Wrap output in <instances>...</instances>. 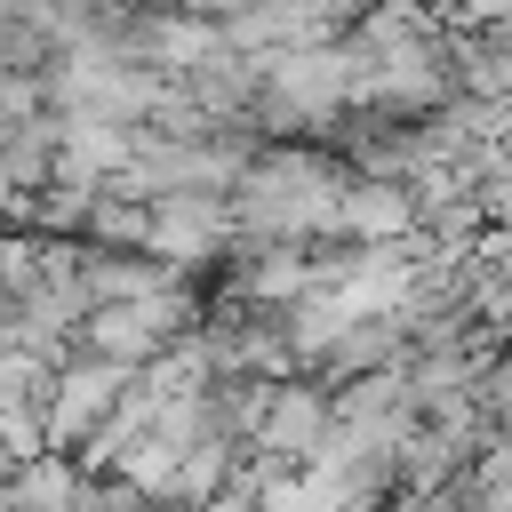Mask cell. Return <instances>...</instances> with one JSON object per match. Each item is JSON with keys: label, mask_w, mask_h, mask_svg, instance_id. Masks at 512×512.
Listing matches in <instances>:
<instances>
[{"label": "cell", "mask_w": 512, "mask_h": 512, "mask_svg": "<svg viewBox=\"0 0 512 512\" xmlns=\"http://www.w3.org/2000/svg\"><path fill=\"white\" fill-rule=\"evenodd\" d=\"M400 512H432V504H400Z\"/></svg>", "instance_id": "obj_7"}, {"label": "cell", "mask_w": 512, "mask_h": 512, "mask_svg": "<svg viewBox=\"0 0 512 512\" xmlns=\"http://www.w3.org/2000/svg\"><path fill=\"white\" fill-rule=\"evenodd\" d=\"M336 200H344V176L304 152H280V160L248 168V184H240V216L256 232H320V224H336Z\"/></svg>", "instance_id": "obj_1"}, {"label": "cell", "mask_w": 512, "mask_h": 512, "mask_svg": "<svg viewBox=\"0 0 512 512\" xmlns=\"http://www.w3.org/2000/svg\"><path fill=\"white\" fill-rule=\"evenodd\" d=\"M144 240L168 256H216L232 240V200L216 192H160V208L144 216Z\"/></svg>", "instance_id": "obj_3"}, {"label": "cell", "mask_w": 512, "mask_h": 512, "mask_svg": "<svg viewBox=\"0 0 512 512\" xmlns=\"http://www.w3.org/2000/svg\"><path fill=\"white\" fill-rule=\"evenodd\" d=\"M328 424H336V408L320 400V384H272V400L256 416V448H272L280 464H312L328 448Z\"/></svg>", "instance_id": "obj_2"}, {"label": "cell", "mask_w": 512, "mask_h": 512, "mask_svg": "<svg viewBox=\"0 0 512 512\" xmlns=\"http://www.w3.org/2000/svg\"><path fill=\"white\" fill-rule=\"evenodd\" d=\"M112 400H120V368H112V360H96V368L64 376V392H56V400H48V416H40V440H48V448H72V440L112 408Z\"/></svg>", "instance_id": "obj_4"}, {"label": "cell", "mask_w": 512, "mask_h": 512, "mask_svg": "<svg viewBox=\"0 0 512 512\" xmlns=\"http://www.w3.org/2000/svg\"><path fill=\"white\" fill-rule=\"evenodd\" d=\"M320 24H328L320 0H256L232 32H240V40H320Z\"/></svg>", "instance_id": "obj_5"}, {"label": "cell", "mask_w": 512, "mask_h": 512, "mask_svg": "<svg viewBox=\"0 0 512 512\" xmlns=\"http://www.w3.org/2000/svg\"><path fill=\"white\" fill-rule=\"evenodd\" d=\"M480 208H488L496 224H512V168H496V176L480 184Z\"/></svg>", "instance_id": "obj_6"}]
</instances>
